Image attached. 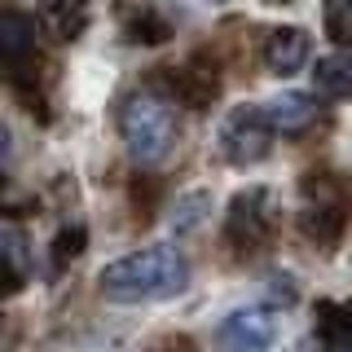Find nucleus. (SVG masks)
<instances>
[{
	"label": "nucleus",
	"mask_w": 352,
	"mask_h": 352,
	"mask_svg": "<svg viewBox=\"0 0 352 352\" xmlns=\"http://www.w3.org/2000/svg\"><path fill=\"white\" fill-rule=\"evenodd\" d=\"M273 238V203H269V190L264 185H251V190L234 194L225 212V242L229 251L238 256H256L260 247H269Z\"/></svg>",
	"instance_id": "39448f33"
},
{
	"label": "nucleus",
	"mask_w": 352,
	"mask_h": 352,
	"mask_svg": "<svg viewBox=\"0 0 352 352\" xmlns=\"http://www.w3.org/2000/svg\"><path fill=\"white\" fill-rule=\"evenodd\" d=\"M264 119H269L273 132H286V137H300V132L326 124V110L317 106V97L308 93H278L269 106H260Z\"/></svg>",
	"instance_id": "1a4fd4ad"
},
{
	"label": "nucleus",
	"mask_w": 352,
	"mask_h": 352,
	"mask_svg": "<svg viewBox=\"0 0 352 352\" xmlns=\"http://www.w3.org/2000/svg\"><path fill=\"white\" fill-rule=\"evenodd\" d=\"M313 88L322 97H335V102L352 97V53H326V58H317Z\"/></svg>",
	"instance_id": "f8f14e48"
},
{
	"label": "nucleus",
	"mask_w": 352,
	"mask_h": 352,
	"mask_svg": "<svg viewBox=\"0 0 352 352\" xmlns=\"http://www.w3.org/2000/svg\"><path fill=\"white\" fill-rule=\"evenodd\" d=\"M31 212H40V198L31 194V190H22L18 181H9V176H0V216H31Z\"/></svg>",
	"instance_id": "2eb2a0df"
},
{
	"label": "nucleus",
	"mask_w": 352,
	"mask_h": 352,
	"mask_svg": "<svg viewBox=\"0 0 352 352\" xmlns=\"http://www.w3.org/2000/svg\"><path fill=\"white\" fill-rule=\"evenodd\" d=\"M273 146V128L264 119L260 106H234L220 124V150L234 168H247V163H260Z\"/></svg>",
	"instance_id": "423d86ee"
},
{
	"label": "nucleus",
	"mask_w": 352,
	"mask_h": 352,
	"mask_svg": "<svg viewBox=\"0 0 352 352\" xmlns=\"http://www.w3.org/2000/svg\"><path fill=\"white\" fill-rule=\"evenodd\" d=\"M44 22L58 31L62 40H75L88 27V14H93V0H36Z\"/></svg>",
	"instance_id": "ddd939ff"
},
{
	"label": "nucleus",
	"mask_w": 352,
	"mask_h": 352,
	"mask_svg": "<svg viewBox=\"0 0 352 352\" xmlns=\"http://www.w3.org/2000/svg\"><path fill=\"white\" fill-rule=\"evenodd\" d=\"M308 53H313L308 31H300V27H278V31H269V36H264V71L295 75V71H304Z\"/></svg>",
	"instance_id": "9d476101"
},
{
	"label": "nucleus",
	"mask_w": 352,
	"mask_h": 352,
	"mask_svg": "<svg viewBox=\"0 0 352 352\" xmlns=\"http://www.w3.org/2000/svg\"><path fill=\"white\" fill-rule=\"evenodd\" d=\"M326 36L352 53V0H326Z\"/></svg>",
	"instance_id": "dca6fc26"
},
{
	"label": "nucleus",
	"mask_w": 352,
	"mask_h": 352,
	"mask_svg": "<svg viewBox=\"0 0 352 352\" xmlns=\"http://www.w3.org/2000/svg\"><path fill=\"white\" fill-rule=\"evenodd\" d=\"M84 225H71V229H62V234H58V242H53V269H62V264L66 260H75V256H80V251H84Z\"/></svg>",
	"instance_id": "f3484780"
},
{
	"label": "nucleus",
	"mask_w": 352,
	"mask_h": 352,
	"mask_svg": "<svg viewBox=\"0 0 352 352\" xmlns=\"http://www.w3.org/2000/svg\"><path fill=\"white\" fill-rule=\"evenodd\" d=\"M278 322L269 308H238L216 330V352H273Z\"/></svg>",
	"instance_id": "6e6552de"
},
{
	"label": "nucleus",
	"mask_w": 352,
	"mask_h": 352,
	"mask_svg": "<svg viewBox=\"0 0 352 352\" xmlns=\"http://www.w3.org/2000/svg\"><path fill=\"white\" fill-rule=\"evenodd\" d=\"M216 75H203L198 66H185V71H176L172 75V93H176V102H190V106H207V102H216Z\"/></svg>",
	"instance_id": "4468645a"
},
{
	"label": "nucleus",
	"mask_w": 352,
	"mask_h": 352,
	"mask_svg": "<svg viewBox=\"0 0 352 352\" xmlns=\"http://www.w3.org/2000/svg\"><path fill=\"white\" fill-rule=\"evenodd\" d=\"M176 132H181L176 128V106L154 88H132L119 102V137H124V150L137 168L168 163Z\"/></svg>",
	"instance_id": "f03ea898"
},
{
	"label": "nucleus",
	"mask_w": 352,
	"mask_h": 352,
	"mask_svg": "<svg viewBox=\"0 0 352 352\" xmlns=\"http://www.w3.org/2000/svg\"><path fill=\"white\" fill-rule=\"evenodd\" d=\"M40 27L27 9L0 5V80L36 110L40 102Z\"/></svg>",
	"instance_id": "7ed1b4c3"
},
{
	"label": "nucleus",
	"mask_w": 352,
	"mask_h": 352,
	"mask_svg": "<svg viewBox=\"0 0 352 352\" xmlns=\"http://www.w3.org/2000/svg\"><path fill=\"white\" fill-rule=\"evenodd\" d=\"M115 18L124 27V36L137 44H168L176 36L172 0H115Z\"/></svg>",
	"instance_id": "0eeeda50"
},
{
	"label": "nucleus",
	"mask_w": 352,
	"mask_h": 352,
	"mask_svg": "<svg viewBox=\"0 0 352 352\" xmlns=\"http://www.w3.org/2000/svg\"><path fill=\"white\" fill-rule=\"evenodd\" d=\"M27 282H31V251H27V238L14 234V229H0V300L18 295Z\"/></svg>",
	"instance_id": "9b49d317"
},
{
	"label": "nucleus",
	"mask_w": 352,
	"mask_h": 352,
	"mask_svg": "<svg viewBox=\"0 0 352 352\" xmlns=\"http://www.w3.org/2000/svg\"><path fill=\"white\" fill-rule=\"evenodd\" d=\"M352 216V185L344 176H330V172H313L304 176V207H300V229L313 247L330 251L339 242Z\"/></svg>",
	"instance_id": "20e7f679"
},
{
	"label": "nucleus",
	"mask_w": 352,
	"mask_h": 352,
	"mask_svg": "<svg viewBox=\"0 0 352 352\" xmlns=\"http://www.w3.org/2000/svg\"><path fill=\"white\" fill-rule=\"evenodd\" d=\"M106 300L115 304H146V300H172L190 286V260L181 247L159 242V247H141L106 264L97 278Z\"/></svg>",
	"instance_id": "f257e3e1"
},
{
	"label": "nucleus",
	"mask_w": 352,
	"mask_h": 352,
	"mask_svg": "<svg viewBox=\"0 0 352 352\" xmlns=\"http://www.w3.org/2000/svg\"><path fill=\"white\" fill-rule=\"evenodd\" d=\"M5 154H9V132L0 128V159H5Z\"/></svg>",
	"instance_id": "a211bd4d"
}]
</instances>
